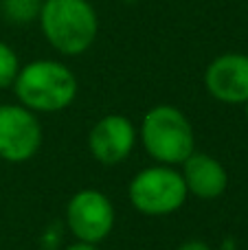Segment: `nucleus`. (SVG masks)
Masks as SVG:
<instances>
[{"mask_svg": "<svg viewBox=\"0 0 248 250\" xmlns=\"http://www.w3.org/2000/svg\"><path fill=\"white\" fill-rule=\"evenodd\" d=\"M143 147L161 165H183L196 151L191 121L174 105H156L143 117Z\"/></svg>", "mask_w": 248, "mask_h": 250, "instance_id": "3", "label": "nucleus"}, {"mask_svg": "<svg viewBox=\"0 0 248 250\" xmlns=\"http://www.w3.org/2000/svg\"><path fill=\"white\" fill-rule=\"evenodd\" d=\"M176 250H211V246L209 244H205V242H198V239H191V242L180 244Z\"/></svg>", "mask_w": 248, "mask_h": 250, "instance_id": "12", "label": "nucleus"}, {"mask_svg": "<svg viewBox=\"0 0 248 250\" xmlns=\"http://www.w3.org/2000/svg\"><path fill=\"white\" fill-rule=\"evenodd\" d=\"M66 222L79 242L99 244L114 226V207L105 193L83 189L70 198L66 207Z\"/></svg>", "mask_w": 248, "mask_h": 250, "instance_id": "6", "label": "nucleus"}, {"mask_svg": "<svg viewBox=\"0 0 248 250\" xmlns=\"http://www.w3.org/2000/svg\"><path fill=\"white\" fill-rule=\"evenodd\" d=\"M136 143V129L123 114H108L99 119L88 136L90 154L101 165H119L132 154Z\"/></svg>", "mask_w": 248, "mask_h": 250, "instance_id": "8", "label": "nucleus"}, {"mask_svg": "<svg viewBox=\"0 0 248 250\" xmlns=\"http://www.w3.org/2000/svg\"><path fill=\"white\" fill-rule=\"evenodd\" d=\"M20 60H18L16 51L9 44L0 42V88L13 86L18 73H20Z\"/></svg>", "mask_w": 248, "mask_h": 250, "instance_id": "11", "label": "nucleus"}, {"mask_svg": "<svg viewBox=\"0 0 248 250\" xmlns=\"http://www.w3.org/2000/svg\"><path fill=\"white\" fill-rule=\"evenodd\" d=\"M244 105H246V119H248V101H246V104H244Z\"/></svg>", "mask_w": 248, "mask_h": 250, "instance_id": "14", "label": "nucleus"}, {"mask_svg": "<svg viewBox=\"0 0 248 250\" xmlns=\"http://www.w3.org/2000/svg\"><path fill=\"white\" fill-rule=\"evenodd\" d=\"M205 88L222 104L240 105L248 101V55L224 53L205 70Z\"/></svg>", "mask_w": 248, "mask_h": 250, "instance_id": "7", "label": "nucleus"}, {"mask_svg": "<svg viewBox=\"0 0 248 250\" xmlns=\"http://www.w3.org/2000/svg\"><path fill=\"white\" fill-rule=\"evenodd\" d=\"M66 250H97L95 248V244H88V242H79L77 239V244H70Z\"/></svg>", "mask_w": 248, "mask_h": 250, "instance_id": "13", "label": "nucleus"}, {"mask_svg": "<svg viewBox=\"0 0 248 250\" xmlns=\"http://www.w3.org/2000/svg\"><path fill=\"white\" fill-rule=\"evenodd\" d=\"M44 0H0V11L11 24H31L40 18Z\"/></svg>", "mask_w": 248, "mask_h": 250, "instance_id": "10", "label": "nucleus"}, {"mask_svg": "<svg viewBox=\"0 0 248 250\" xmlns=\"http://www.w3.org/2000/svg\"><path fill=\"white\" fill-rule=\"evenodd\" d=\"M13 90L31 112H60L77 97V77L62 62L35 60L20 68Z\"/></svg>", "mask_w": 248, "mask_h": 250, "instance_id": "2", "label": "nucleus"}, {"mask_svg": "<svg viewBox=\"0 0 248 250\" xmlns=\"http://www.w3.org/2000/svg\"><path fill=\"white\" fill-rule=\"evenodd\" d=\"M183 180L187 191L200 200H215L227 191L228 173L218 158L193 151L183 163Z\"/></svg>", "mask_w": 248, "mask_h": 250, "instance_id": "9", "label": "nucleus"}, {"mask_svg": "<svg viewBox=\"0 0 248 250\" xmlns=\"http://www.w3.org/2000/svg\"><path fill=\"white\" fill-rule=\"evenodd\" d=\"M38 22L46 42L68 57L83 55L99 33V18L88 0H44Z\"/></svg>", "mask_w": 248, "mask_h": 250, "instance_id": "1", "label": "nucleus"}, {"mask_svg": "<svg viewBox=\"0 0 248 250\" xmlns=\"http://www.w3.org/2000/svg\"><path fill=\"white\" fill-rule=\"evenodd\" d=\"M42 145V127L29 108L20 104L0 105V158L7 163H24L33 158Z\"/></svg>", "mask_w": 248, "mask_h": 250, "instance_id": "5", "label": "nucleus"}, {"mask_svg": "<svg viewBox=\"0 0 248 250\" xmlns=\"http://www.w3.org/2000/svg\"><path fill=\"white\" fill-rule=\"evenodd\" d=\"M187 185L183 180V173L171 169L169 165H158L139 171L130 182L132 207L143 215H169L178 211L187 200Z\"/></svg>", "mask_w": 248, "mask_h": 250, "instance_id": "4", "label": "nucleus"}]
</instances>
